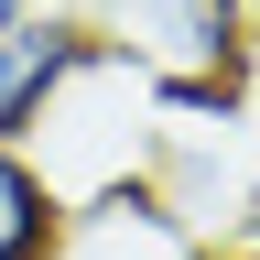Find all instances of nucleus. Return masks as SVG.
Here are the masks:
<instances>
[{
  "instance_id": "1",
  "label": "nucleus",
  "mask_w": 260,
  "mask_h": 260,
  "mask_svg": "<svg viewBox=\"0 0 260 260\" xmlns=\"http://www.w3.org/2000/svg\"><path fill=\"white\" fill-rule=\"evenodd\" d=\"M98 54L119 76H141V98L162 119L184 109H239L249 98V54H260V0H65Z\"/></svg>"
},
{
  "instance_id": "2",
  "label": "nucleus",
  "mask_w": 260,
  "mask_h": 260,
  "mask_svg": "<svg viewBox=\"0 0 260 260\" xmlns=\"http://www.w3.org/2000/svg\"><path fill=\"white\" fill-rule=\"evenodd\" d=\"M98 65H109V54H98V32L65 11V0H44L32 22H11V32H0V141L32 152V141H44V119L98 76Z\"/></svg>"
},
{
  "instance_id": "3",
  "label": "nucleus",
  "mask_w": 260,
  "mask_h": 260,
  "mask_svg": "<svg viewBox=\"0 0 260 260\" xmlns=\"http://www.w3.org/2000/svg\"><path fill=\"white\" fill-rule=\"evenodd\" d=\"M65 217H76V195L54 184V162L0 141V260H65Z\"/></svg>"
},
{
  "instance_id": "4",
  "label": "nucleus",
  "mask_w": 260,
  "mask_h": 260,
  "mask_svg": "<svg viewBox=\"0 0 260 260\" xmlns=\"http://www.w3.org/2000/svg\"><path fill=\"white\" fill-rule=\"evenodd\" d=\"M32 11H44V0H0V32H11V22H32Z\"/></svg>"
},
{
  "instance_id": "5",
  "label": "nucleus",
  "mask_w": 260,
  "mask_h": 260,
  "mask_svg": "<svg viewBox=\"0 0 260 260\" xmlns=\"http://www.w3.org/2000/svg\"><path fill=\"white\" fill-rule=\"evenodd\" d=\"M206 260H260V249H206Z\"/></svg>"
}]
</instances>
